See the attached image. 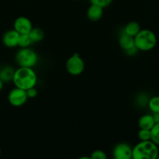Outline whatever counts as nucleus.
<instances>
[{
    "label": "nucleus",
    "mask_w": 159,
    "mask_h": 159,
    "mask_svg": "<svg viewBox=\"0 0 159 159\" xmlns=\"http://www.w3.org/2000/svg\"><path fill=\"white\" fill-rule=\"evenodd\" d=\"M151 141L159 146V123L155 124L151 129Z\"/></svg>",
    "instance_id": "nucleus-18"
},
{
    "label": "nucleus",
    "mask_w": 159,
    "mask_h": 159,
    "mask_svg": "<svg viewBox=\"0 0 159 159\" xmlns=\"http://www.w3.org/2000/svg\"><path fill=\"white\" fill-rule=\"evenodd\" d=\"M148 106L153 113H159V96H153L148 102Z\"/></svg>",
    "instance_id": "nucleus-16"
},
{
    "label": "nucleus",
    "mask_w": 159,
    "mask_h": 159,
    "mask_svg": "<svg viewBox=\"0 0 159 159\" xmlns=\"http://www.w3.org/2000/svg\"><path fill=\"white\" fill-rule=\"evenodd\" d=\"M28 34H29L33 43H38V42H40L43 40V37H44V33H43V30L38 27H33L32 30L30 31V33Z\"/></svg>",
    "instance_id": "nucleus-15"
},
{
    "label": "nucleus",
    "mask_w": 159,
    "mask_h": 159,
    "mask_svg": "<svg viewBox=\"0 0 159 159\" xmlns=\"http://www.w3.org/2000/svg\"><path fill=\"white\" fill-rule=\"evenodd\" d=\"M12 82L15 87L23 90L35 87L37 82V75L33 68L19 67L14 71Z\"/></svg>",
    "instance_id": "nucleus-1"
},
{
    "label": "nucleus",
    "mask_w": 159,
    "mask_h": 159,
    "mask_svg": "<svg viewBox=\"0 0 159 159\" xmlns=\"http://www.w3.org/2000/svg\"><path fill=\"white\" fill-rule=\"evenodd\" d=\"M14 68L12 67L6 65V66L3 67L1 70H0V79L3 82H9L12 80V77L14 75Z\"/></svg>",
    "instance_id": "nucleus-13"
},
{
    "label": "nucleus",
    "mask_w": 159,
    "mask_h": 159,
    "mask_svg": "<svg viewBox=\"0 0 159 159\" xmlns=\"http://www.w3.org/2000/svg\"><path fill=\"white\" fill-rule=\"evenodd\" d=\"M113 157L115 159H131L132 148L127 143L117 144L113 148Z\"/></svg>",
    "instance_id": "nucleus-7"
},
{
    "label": "nucleus",
    "mask_w": 159,
    "mask_h": 159,
    "mask_svg": "<svg viewBox=\"0 0 159 159\" xmlns=\"http://www.w3.org/2000/svg\"><path fill=\"white\" fill-rule=\"evenodd\" d=\"M156 44V35L150 30H141L134 37V46L138 51H149L154 49Z\"/></svg>",
    "instance_id": "nucleus-3"
},
{
    "label": "nucleus",
    "mask_w": 159,
    "mask_h": 159,
    "mask_svg": "<svg viewBox=\"0 0 159 159\" xmlns=\"http://www.w3.org/2000/svg\"><path fill=\"white\" fill-rule=\"evenodd\" d=\"M26 94H27L28 99L29 98L34 99V98H35L37 96V90L36 89L35 87H33V88H30L28 90H26Z\"/></svg>",
    "instance_id": "nucleus-22"
},
{
    "label": "nucleus",
    "mask_w": 159,
    "mask_h": 159,
    "mask_svg": "<svg viewBox=\"0 0 159 159\" xmlns=\"http://www.w3.org/2000/svg\"><path fill=\"white\" fill-rule=\"evenodd\" d=\"M141 26L136 21H130L127 23L124 29V32L131 37H134L141 30Z\"/></svg>",
    "instance_id": "nucleus-14"
},
{
    "label": "nucleus",
    "mask_w": 159,
    "mask_h": 159,
    "mask_svg": "<svg viewBox=\"0 0 159 159\" xmlns=\"http://www.w3.org/2000/svg\"><path fill=\"white\" fill-rule=\"evenodd\" d=\"M157 158L159 159V153H158V157H157Z\"/></svg>",
    "instance_id": "nucleus-27"
},
{
    "label": "nucleus",
    "mask_w": 159,
    "mask_h": 159,
    "mask_svg": "<svg viewBox=\"0 0 159 159\" xmlns=\"http://www.w3.org/2000/svg\"><path fill=\"white\" fill-rule=\"evenodd\" d=\"M87 17L90 21H99L103 15V8L96 5L91 4L87 9Z\"/></svg>",
    "instance_id": "nucleus-10"
},
{
    "label": "nucleus",
    "mask_w": 159,
    "mask_h": 159,
    "mask_svg": "<svg viewBox=\"0 0 159 159\" xmlns=\"http://www.w3.org/2000/svg\"><path fill=\"white\" fill-rule=\"evenodd\" d=\"M119 45L124 51L134 47V37L123 32L119 37Z\"/></svg>",
    "instance_id": "nucleus-11"
},
{
    "label": "nucleus",
    "mask_w": 159,
    "mask_h": 159,
    "mask_svg": "<svg viewBox=\"0 0 159 159\" xmlns=\"http://www.w3.org/2000/svg\"><path fill=\"white\" fill-rule=\"evenodd\" d=\"M152 116H153L154 120H155V124H158V123H159V113H153Z\"/></svg>",
    "instance_id": "nucleus-24"
},
{
    "label": "nucleus",
    "mask_w": 159,
    "mask_h": 159,
    "mask_svg": "<svg viewBox=\"0 0 159 159\" xmlns=\"http://www.w3.org/2000/svg\"><path fill=\"white\" fill-rule=\"evenodd\" d=\"M77 1H80V0H77Z\"/></svg>",
    "instance_id": "nucleus-28"
},
{
    "label": "nucleus",
    "mask_w": 159,
    "mask_h": 159,
    "mask_svg": "<svg viewBox=\"0 0 159 159\" xmlns=\"http://www.w3.org/2000/svg\"><path fill=\"white\" fill-rule=\"evenodd\" d=\"M33 43L29 34H20L18 46L21 48H29Z\"/></svg>",
    "instance_id": "nucleus-17"
},
{
    "label": "nucleus",
    "mask_w": 159,
    "mask_h": 159,
    "mask_svg": "<svg viewBox=\"0 0 159 159\" xmlns=\"http://www.w3.org/2000/svg\"><path fill=\"white\" fill-rule=\"evenodd\" d=\"M138 50L137 49L136 47L134 46V48H130V49L127 50V51H125V52H126V54H127V55L134 56V55H135V54H137V52H138Z\"/></svg>",
    "instance_id": "nucleus-23"
},
{
    "label": "nucleus",
    "mask_w": 159,
    "mask_h": 159,
    "mask_svg": "<svg viewBox=\"0 0 159 159\" xmlns=\"http://www.w3.org/2000/svg\"><path fill=\"white\" fill-rule=\"evenodd\" d=\"M28 99L26 90L15 87L9 92L8 95V100L10 105L14 107H20L24 105Z\"/></svg>",
    "instance_id": "nucleus-6"
},
{
    "label": "nucleus",
    "mask_w": 159,
    "mask_h": 159,
    "mask_svg": "<svg viewBox=\"0 0 159 159\" xmlns=\"http://www.w3.org/2000/svg\"><path fill=\"white\" fill-rule=\"evenodd\" d=\"M32 28L33 25L30 20L26 16H20L14 21L13 29L20 34H28Z\"/></svg>",
    "instance_id": "nucleus-8"
},
{
    "label": "nucleus",
    "mask_w": 159,
    "mask_h": 159,
    "mask_svg": "<svg viewBox=\"0 0 159 159\" xmlns=\"http://www.w3.org/2000/svg\"><path fill=\"white\" fill-rule=\"evenodd\" d=\"M155 124L153 116L151 114H144L140 117L138 120V126L140 129L151 130Z\"/></svg>",
    "instance_id": "nucleus-12"
},
{
    "label": "nucleus",
    "mask_w": 159,
    "mask_h": 159,
    "mask_svg": "<svg viewBox=\"0 0 159 159\" xmlns=\"http://www.w3.org/2000/svg\"><path fill=\"white\" fill-rule=\"evenodd\" d=\"M16 61L20 67L34 68L38 61V56L34 50L22 48L16 54Z\"/></svg>",
    "instance_id": "nucleus-4"
},
{
    "label": "nucleus",
    "mask_w": 159,
    "mask_h": 159,
    "mask_svg": "<svg viewBox=\"0 0 159 159\" xmlns=\"http://www.w3.org/2000/svg\"><path fill=\"white\" fill-rule=\"evenodd\" d=\"M20 35V34L14 29L6 31L2 37L3 44L9 48H16L18 46Z\"/></svg>",
    "instance_id": "nucleus-9"
},
{
    "label": "nucleus",
    "mask_w": 159,
    "mask_h": 159,
    "mask_svg": "<svg viewBox=\"0 0 159 159\" xmlns=\"http://www.w3.org/2000/svg\"><path fill=\"white\" fill-rule=\"evenodd\" d=\"M1 152H2V151H1V148H0V155H1Z\"/></svg>",
    "instance_id": "nucleus-26"
},
{
    "label": "nucleus",
    "mask_w": 159,
    "mask_h": 159,
    "mask_svg": "<svg viewBox=\"0 0 159 159\" xmlns=\"http://www.w3.org/2000/svg\"><path fill=\"white\" fill-rule=\"evenodd\" d=\"M67 71L73 76L82 74L85 69V62L78 53H75L66 61Z\"/></svg>",
    "instance_id": "nucleus-5"
},
{
    "label": "nucleus",
    "mask_w": 159,
    "mask_h": 159,
    "mask_svg": "<svg viewBox=\"0 0 159 159\" xmlns=\"http://www.w3.org/2000/svg\"><path fill=\"white\" fill-rule=\"evenodd\" d=\"M159 153L157 144L152 141H141L132 148V158L156 159Z\"/></svg>",
    "instance_id": "nucleus-2"
},
{
    "label": "nucleus",
    "mask_w": 159,
    "mask_h": 159,
    "mask_svg": "<svg viewBox=\"0 0 159 159\" xmlns=\"http://www.w3.org/2000/svg\"><path fill=\"white\" fill-rule=\"evenodd\" d=\"M89 1L91 4L96 5V6H99L104 9V8L110 6L113 2V0H89Z\"/></svg>",
    "instance_id": "nucleus-21"
},
{
    "label": "nucleus",
    "mask_w": 159,
    "mask_h": 159,
    "mask_svg": "<svg viewBox=\"0 0 159 159\" xmlns=\"http://www.w3.org/2000/svg\"><path fill=\"white\" fill-rule=\"evenodd\" d=\"M138 136L140 141H149L151 140V130L140 129Z\"/></svg>",
    "instance_id": "nucleus-19"
},
{
    "label": "nucleus",
    "mask_w": 159,
    "mask_h": 159,
    "mask_svg": "<svg viewBox=\"0 0 159 159\" xmlns=\"http://www.w3.org/2000/svg\"><path fill=\"white\" fill-rule=\"evenodd\" d=\"M91 159H107V155L105 152L102 150H96L94 152H92L91 156H90Z\"/></svg>",
    "instance_id": "nucleus-20"
},
{
    "label": "nucleus",
    "mask_w": 159,
    "mask_h": 159,
    "mask_svg": "<svg viewBox=\"0 0 159 159\" xmlns=\"http://www.w3.org/2000/svg\"><path fill=\"white\" fill-rule=\"evenodd\" d=\"M3 83H4V82H3L0 79V91H1V90L3 89Z\"/></svg>",
    "instance_id": "nucleus-25"
}]
</instances>
